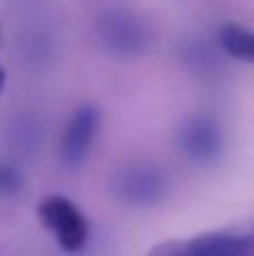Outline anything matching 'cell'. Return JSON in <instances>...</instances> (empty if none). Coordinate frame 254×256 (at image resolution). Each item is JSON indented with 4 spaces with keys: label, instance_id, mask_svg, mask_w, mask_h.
Returning a JSON list of instances; mask_svg holds the SVG:
<instances>
[{
    "label": "cell",
    "instance_id": "cell-1",
    "mask_svg": "<svg viewBox=\"0 0 254 256\" xmlns=\"http://www.w3.org/2000/svg\"><path fill=\"white\" fill-rule=\"evenodd\" d=\"M146 256H254V225L246 232H207L194 238L162 240Z\"/></svg>",
    "mask_w": 254,
    "mask_h": 256
},
{
    "label": "cell",
    "instance_id": "cell-2",
    "mask_svg": "<svg viewBox=\"0 0 254 256\" xmlns=\"http://www.w3.org/2000/svg\"><path fill=\"white\" fill-rule=\"evenodd\" d=\"M38 218L48 232H52L58 248L68 254L81 252L88 243L90 225L81 209L66 196H48L38 202Z\"/></svg>",
    "mask_w": 254,
    "mask_h": 256
},
{
    "label": "cell",
    "instance_id": "cell-3",
    "mask_svg": "<svg viewBox=\"0 0 254 256\" xmlns=\"http://www.w3.org/2000/svg\"><path fill=\"white\" fill-rule=\"evenodd\" d=\"M112 194L135 209H151L166 196V178L158 168L140 164L120 171L112 180Z\"/></svg>",
    "mask_w": 254,
    "mask_h": 256
},
{
    "label": "cell",
    "instance_id": "cell-4",
    "mask_svg": "<svg viewBox=\"0 0 254 256\" xmlns=\"http://www.w3.org/2000/svg\"><path fill=\"white\" fill-rule=\"evenodd\" d=\"M178 146L192 162L214 164L225 150V132L220 124L210 115H194L182 122L178 135Z\"/></svg>",
    "mask_w": 254,
    "mask_h": 256
},
{
    "label": "cell",
    "instance_id": "cell-5",
    "mask_svg": "<svg viewBox=\"0 0 254 256\" xmlns=\"http://www.w3.org/2000/svg\"><path fill=\"white\" fill-rule=\"evenodd\" d=\"M99 124H102V112L94 104H81L72 112L61 137V148H58L61 162L68 168H79L86 164L97 140Z\"/></svg>",
    "mask_w": 254,
    "mask_h": 256
},
{
    "label": "cell",
    "instance_id": "cell-6",
    "mask_svg": "<svg viewBox=\"0 0 254 256\" xmlns=\"http://www.w3.org/2000/svg\"><path fill=\"white\" fill-rule=\"evenodd\" d=\"M218 43L228 56L254 63V32L236 22H225L218 32Z\"/></svg>",
    "mask_w": 254,
    "mask_h": 256
},
{
    "label": "cell",
    "instance_id": "cell-7",
    "mask_svg": "<svg viewBox=\"0 0 254 256\" xmlns=\"http://www.w3.org/2000/svg\"><path fill=\"white\" fill-rule=\"evenodd\" d=\"M25 186V178L12 164H0V198L7 200L18 196Z\"/></svg>",
    "mask_w": 254,
    "mask_h": 256
},
{
    "label": "cell",
    "instance_id": "cell-8",
    "mask_svg": "<svg viewBox=\"0 0 254 256\" xmlns=\"http://www.w3.org/2000/svg\"><path fill=\"white\" fill-rule=\"evenodd\" d=\"M4 84H7V72H4V68L0 66V94L4 92Z\"/></svg>",
    "mask_w": 254,
    "mask_h": 256
}]
</instances>
